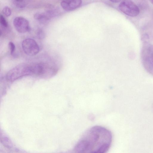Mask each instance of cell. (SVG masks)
<instances>
[{"instance_id":"obj_1","label":"cell","mask_w":153,"mask_h":153,"mask_svg":"<svg viewBox=\"0 0 153 153\" xmlns=\"http://www.w3.org/2000/svg\"><path fill=\"white\" fill-rule=\"evenodd\" d=\"M112 141L111 132L106 128L95 126L87 130L75 146L74 152L104 153L110 148Z\"/></svg>"},{"instance_id":"obj_2","label":"cell","mask_w":153,"mask_h":153,"mask_svg":"<svg viewBox=\"0 0 153 153\" xmlns=\"http://www.w3.org/2000/svg\"><path fill=\"white\" fill-rule=\"evenodd\" d=\"M32 75L43 78H48L56 75L57 68L46 62H40L31 64Z\"/></svg>"},{"instance_id":"obj_3","label":"cell","mask_w":153,"mask_h":153,"mask_svg":"<svg viewBox=\"0 0 153 153\" xmlns=\"http://www.w3.org/2000/svg\"><path fill=\"white\" fill-rule=\"evenodd\" d=\"M32 75L31 64L21 63L10 69L7 74V80L13 82L24 76Z\"/></svg>"},{"instance_id":"obj_4","label":"cell","mask_w":153,"mask_h":153,"mask_svg":"<svg viewBox=\"0 0 153 153\" xmlns=\"http://www.w3.org/2000/svg\"><path fill=\"white\" fill-rule=\"evenodd\" d=\"M119 8L123 13L131 17L137 16L140 12L137 6L131 0H123L119 4Z\"/></svg>"},{"instance_id":"obj_5","label":"cell","mask_w":153,"mask_h":153,"mask_svg":"<svg viewBox=\"0 0 153 153\" xmlns=\"http://www.w3.org/2000/svg\"><path fill=\"white\" fill-rule=\"evenodd\" d=\"M22 47L25 53L33 56L36 55L39 51V47L36 42L30 38L25 39L22 43Z\"/></svg>"},{"instance_id":"obj_6","label":"cell","mask_w":153,"mask_h":153,"mask_svg":"<svg viewBox=\"0 0 153 153\" xmlns=\"http://www.w3.org/2000/svg\"><path fill=\"white\" fill-rule=\"evenodd\" d=\"M13 25L16 31L19 33H26L30 29L29 22L23 17H15L13 20Z\"/></svg>"},{"instance_id":"obj_7","label":"cell","mask_w":153,"mask_h":153,"mask_svg":"<svg viewBox=\"0 0 153 153\" xmlns=\"http://www.w3.org/2000/svg\"><path fill=\"white\" fill-rule=\"evenodd\" d=\"M82 3V0H62L60 4L64 10L69 11L78 8Z\"/></svg>"},{"instance_id":"obj_8","label":"cell","mask_w":153,"mask_h":153,"mask_svg":"<svg viewBox=\"0 0 153 153\" xmlns=\"http://www.w3.org/2000/svg\"><path fill=\"white\" fill-rule=\"evenodd\" d=\"M34 17L39 23L44 25L48 24L53 18L51 14L47 10L44 12L36 13L34 15Z\"/></svg>"},{"instance_id":"obj_9","label":"cell","mask_w":153,"mask_h":153,"mask_svg":"<svg viewBox=\"0 0 153 153\" xmlns=\"http://www.w3.org/2000/svg\"><path fill=\"white\" fill-rule=\"evenodd\" d=\"M148 47L144 50L143 56L145 62H147L146 63L149 62V64L153 66V46L149 45Z\"/></svg>"},{"instance_id":"obj_10","label":"cell","mask_w":153,"mask_h":153,"mask_svg":"<svg viewBox=\"0 0 153 153\" xmlns=\"http://www.w3.org/2000/svg\"><path fill=\"white\" fill-rule=\"evenodd\" d=\"M14 5L19 8H24L26 5V0H12Z\"/></svg>"},{"instance_id":"obj_11","label":"cell","mask_w":153,"mask_h":153,"mask_svg":"<svg viewBox=\"0 0 153 153\" xmlns=\"http://www.w3.org/2000/svg\"><path fill=\"white\" fill-rule=\"evenodd\" d=\"M0 23L1 26L4 28H7L8 27V23L2 15L1 14L0 16Z\"/></svg>"},{"instance_id":"obj_12","label":"cell","mask_w":153,"mask_h":153,"mask_svg":"<svg viewBox=\"0 0 153 153\" xmlns=\"http://www.w3.org/2000/svg\"><path fill=\"white\" fill-rule=\"evenodd\" d=\"M2 12L4 16L8 17L11 15L12 13V10L10 7L6 6L3 8Z\"/></svg>"},{"instance_id":"obj_13","label":"cell","mask_w":153,"mask_h":153,"mask_svg":"<svg viewBox=\"0 0 153 153\" xmlns=\"http://www.w3.org/2000/svg\"><path fill=\"white\" fill-rule=\"evenodd\" d=\"M36 35L38 38L42 39L45 38V34L44 31L42 29H39L37 30Z\"/></svg>"},{"instance_id":"obj_14","label":"cell","mask_w":153,"mask_h":153,"mask_svg":"<svg viewBox=\"0 0 153 153\" xmlns=\"http://www.w3.org/2000/svg\"><path fill=\"white\" fill-rule=\"evenodd\" d=\"M8 46L10 50V53L11 54H13L15 51V45L13 42H10L9 43Z\"/></svg>"},{"instance_id":"obj_15","label":"cell","mask_w":153,"mask_h":153,"mask_svg":"<svg viewBox=\"0 0 153 153\" xmlns=\"http://www.w3.org/2000/svg\"><path fill=\"white\" fill-rule=\"evenodd\" d=\"M111 2L114 3H118L121 0H109Z\"/></svg>"},{"instance_id":"obj_16","label":"cell","mask_w":153,"mask_h":153,"mask_svg":"<svg viewBox=\"0 0 153 153\" xmlns=\"http://www.w3.org/2000/svg\"><path fill=\"white\" fill-rule=\"evenodd\" d=\"M151 2V3L153 4V0H150Z\"/></svg>"}]
</instances>
